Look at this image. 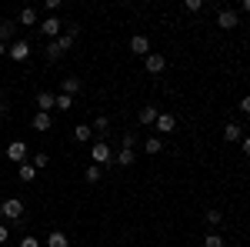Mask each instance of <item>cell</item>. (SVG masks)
Segmentation results:
<instances>
[{"instance_id": "30bf717a", "label": "cell", "mask_w": 250, "mask_h": 247, "mask_svg": "<svg viewBox=\"0 0 250 247\" xmlns=\"http://www.w3.org/2000/svg\"><path fill=\"white\" fill-rule=\"evenodd\" d=\"M37 107H40V114H50V111H54V94H50V90H40Z\"/></svg>"}, {"instance_id": "8992f818", "label": "cell", "mask_w": 250, "mask_h": 247, "mask_svg": "<svg viewBox=\"0 0 250 247\" xmlns=\"http://www.w3.org/2000/svg\"><path fill=\"white\" fill-rule=\"evenodd\" d=\"M7 57H10V60H27V57H30V44H27V40H17V44L7 50Z\"/></svg>"}, {"instance_id": "d590c367", "label": "cell", "mask_w": 250, "mask_h": 247, "mask_svg": "<svg viewBox=\"0 0 250 247\" xmlns=\"http://www.w3.org/2000/svg\"><path fill=\"white\" fill-rule=\"evenodd\" d=\"M240 7H244V10H247V14H250V0H244V3H240Z\"/></svg>"}, {"instance_id": "9a60e30c", "label": "cell", "mask_w": 250, "mask_h": 247, "mask_svg": "<svg viewBox=\"0 0 250 247\" xmlns=\"http://www.w3.org/2000/svg\"><path fill=\"white\" fill-rule=\"evenodd\" d=\"M90 137H94V127H83V124L74 127V140H77V144H87Z\"/></svg>"}, {"instance_id": "8d00e7d4", "label": "cell", "mask_w": 250, "mask_h": 247, "mask_svg": "<svg viewBox=\"0 0 250 247\" xmlns=\"http://www.w3.org/2000/svg\"><path fill=\"white\" fill-rule=\"evenodd\" d=\"M0 120H3V107H0Z\"/></svg>"}, {"instance_id": "ffe728a7", "label": "cell", "mask_w": 250, "mask_h": 247, "mask_svg": "<svg viewBox=\"0 0 250 247\" xmlns=\"http://www.w3.org/2000/svg\"><path fill=\"white\" fill-rule=\"evenodd\" d=\"M54 107H57V111H70V107H74V97L57 94V97H54Z\"/></svg>"}, {"instance_id": "3957f363", "label": "cell", "mask_w": 250, "mask_h": 247, "mask_svg": "<svg viewBox=\"0 0 250 247\" xmlns=\"http://www.w3.org/2000/svg\"><path fill=\"white\" fill-rule=\"evenodd\" d=\"M40 34H43V37H50V40H57L60 34H63V23H60L57 14H50V17L40 23Z\"/></svg>"}, {"instance_id": "83f0119b", "label": "cell", "mask_w": 250, "mask_h": 247, "mask_svg": "<svg viewBox=\"0 0 250 247\" xmlns=\"http://www.w3.org/2000/svg\"><path fill=\"white\" fill-rule=\"evenodd\" d=\"M30 164H34V167H47V164H50V157H47V154H34V160H30Z\"/></svg>"}, {"instance_id": "8fae6325", "label": "cell", "mask_w": 250, "mask_h": 247, "mask_svg": "<svg viewBox=\"0 0 250 247\" xmlns=\"http://www.w3.org/2000/svg\"><path fill=\"white\" fill-rule=\"evenodd\" d=\"M130 50H134V54H144V57H147V54H150V40L137 34V37H130Z\"/></svg>"}, {"instance_id": "4dcf8cb0", "label": "cell", "mask_w": 250, "mask_h": 247, "mask_svg": "<svg viewBox=\"0 0 250 247\" xmlns=\"http://www.w3.org/2000/svg\"><path fill=\"white\" fill-rule=\"evenodd\" d=\"M184 7H187V10H190V14H197V10H204V3H200V0H187V3H184Z\"/></svg>"}, {"instance_id": "2e32d148", "label": "cell", "mask_w": 250, "mask_h": 247, "mask_svg": "<svg viewBox=\"0 0 250 247\" xmlns=\"http://www.w3.org/2000/svg\"><path fill=\"white\" fill-rule=\"evenodd\" d=\"M224 140H230V144H237V140H244V131H240L237 124H227V127H224Z\"/></svg>"}, {"instance_id": "5bb4252c", "label": "cell", "mask_w": 250, "mask_h": 247, "mask_svg": "<svg viewBox=\"0 0 250 247\" xmlns=\"http://www.w3.org/2000/svg\"><path fill=\"white\" fill-rule=\"evenodd\" d=\"M54 127V120H50V114H34V131H50Z\"/></svg>"}, {"instance_id": "d6986e66", "label": "cell", "mask_w": 250, "mask_h": 247, "mask_svg": "<svg viewBox=\"0 0 250 247\" xmlns=\"http://www.w3.org/2000/svg\"><path fill=\"white\" fill-rule=\"evenodd\" d=\"M20 180H23V184H30V180H34V177H37V167H34V164H20Z\"/></svg>"}, {"instance_id": "ba28073f", "label": "cell", "mask_w": 250, "mask_h": 247, "mask_svg": "<svg viewBox=\"0 0 250 247\" xmlns=\"http://www.w3.org/2000/svg\"><path fill=\"white\" fill-rule=\"evenodd\" d=\"M154 124H157V134H170L173 127H177V117L173 114H157Z\"/></svg>"}, {"instance_id": "e575fe53", "label": "cell", "mask_w": 250, "mask_h": 247, "mask_svg": "<svg viewBox=\"0 0 250 247\" xmlns=\"http://www.w3.org/2000/svg\"><path fill=\"white\" fill-rule=\"evenodd\" d=\"M0 57H7V44H0Z\"/></svg>"}, {"instance_id": "4fadbf2b", "label": "cell", "mask_w": 250, "mask_h": 247, "mask_svg": "<svg viewBox=\"0 0 250 247\" xmlns=\"http://www.w3.org/2000/svg\"><path fill=\"white\" fill-rule=\"evenodd\" d=\"M14 30H17L14 20H0V44H7V40L14 37Z\"/></svg>"}, {"instance_id": "7c38bea8", "label": "cell", "mask_w": 250, "mask_h": 247, "mask_svg": "<svg viewBox=\"0 0 250 247\" xmlns=\"http://www.w3.org/2000/svg\"><path fill=\"white\" fill-rule=\"evenodd\" d=\"M17 23L34 27V23H37V10H34V7H23V10H20V17H17Z\"/></svg>"}, {"instance_id": "4316f807", "label": "cell", "mask_w": 250, "mask_h": 247, "mask_svg": "<svg viewBox=\"0 0 250 247\" xmlns=\"http://www.w3.org/2000/svg\"><path fill=\"white\" fill-rule=\"evenodd\" d=\"M107 127H110L107 117H97V120H94V134H107Z\"/></svg>"}, {"instance_id": "5b68a950", "label": "cell", "mask_w": 250, "mask_h": 247, "mask_svg": "<svg viewBox=\"0 0 250 247\" xmlns=\"http://www.w3.org/2000/svg\"><path fill=\"white\" fill-rule=\"evenodd\" d=\"M144 64H147V70H150V74H164L167 57H164V54H147V57H144Z\"/></svg>"}, {"instance_id": "cb8c5ba5", "label": "cell", "mask_w": 250, "mask_h": 247, "mask_svg": "<svg viewBox=\"0 0 250 247\" xmlns=\"http://www.w3.org/2000/svg\"><path fill=\"white\" fill-rule=\"evenodd\" d=\"M160 147H164V144H160V137H150V140L144 144V151L150 154V157H154V154H160Z\"/></svg>"}, {"instance_id": "836d02e7", "label": "cell", "mask_w": 250, "mask_h": 247, "mask_svg": "<svg viewBox=\"0 0 250 247\" xmlns=\"http://www.w3.org/2000/svg\"><path fill=\"white\" fill-rule=\"evenodd\" d=\"M240 144H244V154H247V157H250V137H244Z\"/></svg>"}, {"instance_id": "603a6c76", "label": "cell", "mask_w": 250, "mask_h": 247, "mask_svg": "<svg viewBox=\"0 0 250 247\" xmlns=\"http://www.w3.org/2000/svg\"><path fill=\"white\" fill-rule=\"evenodd\" d=\"M204 247H224V237H220L217 230H210V234L204 237Z\"/></svg>"}, {"instance_id": "1f68e13d", "label": "cell", "mask_w": 250, "mask_h": 247, "mask_svg": "<svg viewBox=\"0 0 250 247\" xmlns=\"http://www.w3.org/2000/svg\"><path fill=\"white\" fill-rule=\"evenodd\" d=\"M7 241H10V227H7V224H0V244H7Z\"/></svg>"}, {"instance_id": "484cf974", "label": "cell", "mask_w": 250, "mask_h": 247, "mask_svg": "<svg viewBox=\"0 0 250 247\" xmlns=\"http://www.w3.org/2000/svg\"><path fill=\"white\" fill-rule=\"evenodd\" d=\"M220 217H224L220 210H207V214H204V221H207L210 227H217V224H220Z\"/></svg>"}, {"instance_id": "7a4b0ae2", "label": "cell", "mask_w": 250, "mask_h": 247, "mask_svg": "<svg viewBox=\"0 0 250 247\" xmlns=\"http://www.w3.org/2000/svg\"><path fill=\"white\" fill-rule=\"evenodd\" d=\"M0 217H7V221H20V217H23V201L7 197V201L0 204Z\"/></svg>"}, {"instance_id": "f546056e", "label": "cell", "mask_w": 250, "mask_h": 247, "mask_svg": "<svg viewBox=\"0 0 250 247\" xmlns=\"http://www.w3.org/2000/svg\"><path fill=\"white\" fill-rule=\"evenodd\" d=\"M20 247H40L37 237H30V234H23V241H20Z\"/></svg>"}, {"instance_id": "ac0fdd59", "label": "cell", "mask_w": 250, "mask_h": 247, "mask_svg": "<svg viewBox=\"0 0 250 247\" xmlns=\"http://www.w3.org/2000/svg\"><path fill=\"white\" fill-rule=\"evenodd\" d=\"M60 87H63V94H67V97L80 94V80H77V77H67V80H63V84H60Z\"/></svg>"}, {"instance_id": "9c48e42d", "label": "cell", "mask_w": 250, "mask_h": 247, "mask_svg": "<svg viewBox=\"0 0 250 247\" xmlns=\"http://www.w3.org/2000/svg\"><path fill=\"white\" fill-rule=\"evenodd\" d=\"M47 247H70V237L63 230H50L47 234Z\"/></svg>"}, {"instance_id": "52a82bcc", "label": "cell", "mask_w": 250, "mask_h": 247, "mask_svg": "<svg viewBox=\"0 0 250 247\" xmlns=\"http://www.w3.org/2000/svg\"><path fill=\"white\" fill-rule=\"evenodd\" d=\"M7 157H10V160H20V164H27V144H23V140H14V144L7 147Z\"/></svg>"}, {"instance_id": "d4e9b609", "label": "cell", "mask_w": 250, "mask_h": 247, "mask_svg": "<svg viewBox=\"0 0 250 247\" xmlns=\"http://www.w3.org/2000/svg\"><path fill=\"white\" fill-rule=\"evenodd\" d=\"M83 177H87V184H97V180H100V167H97V164H90Z\"/></svg>"}, {"instance_id": "44dd1931", "label": "cell", "mask_w": 250, "mask_h": 247, "mask_svg": "<svg viewBox=\"0 0 250 247\" xmlns=\"http://www.w3.org/2000/svg\"><path fill=\"white\" fill-rule=\"evenodd\" d=\"M114 164H120V167H130V164H134V151H120L114 157Z\"/></svg>"}, {"instance_id": "f1b7e54d", "label": "cell", "mask_w": 250, "mask_h": 247, "mask_svg": "<svg viewBox=\"0 0 250 247\" xmlns=\"http://www.w3.org/2000/svg\"><path fill=\"white\" fill-rule=\"evenodd\" d=\"M120 151H134V134H124L120 137Z\"/></svg>"}, {"instance_id": "277c9868", "label": "cell", "mask_w": 250, "mask_h": 247, "mask_svg": "<svg viewBox=\"0 0 250 247\" xmlns=\"http://www.w3.org/2000/svg\"><path fill=\"white\" fill-rule=\"evenodd\" d=\"M237 23H240V14H237V10H220V14H217V27H220V30H233Z\"/></svg>"}, {"instance_id": "d6a6232c", "label": "cell", "mask_w": 250, "mask_h": 247, "mask_svg": "<svg viewBox=\"0 0 250 247\" xmlns=\"http://www.w3.org/2000/svg\"><path fill=\"white\" fill-rule=\"evenodd\" d=\"M240 111H244V114H250V94L244 97V100H240Z\"/></svg>"}, {"instance_id": "7402d4cb", "label": "cell", "mask_w": 250, "mask_h": 247, "mask_svg": "<svg viewBox=\"0 0 250 247\" xmlns=\"http://www.w3.org/2000/svg\"><path fill=\"white\" fill-rule=\"evenodd\" d=\"M60 57H63V50L57 47V40H50V44H47V60L54 64V60H60Z\"/></svg>"}, {"instance_id": "e0dca14e", "label": "cell", "mask_w": 250, "mask_h": 247, "mask_svg": "<svg viewBox=\"0 0 250 247\" xmlns=\"http://www.w3.org/2000/svg\"><path fill=\"white\" fill-rule=\"evenodd\" d=\"M157 114H160V111H157L154 104H147V107H140V124H154V120H157Z\"/></svg>"}, {"instance_id": "6da1fadb", "label": "cell", "mask_w": 250, "mask_h": 247, "mask_svg": "<svg viewBox=\"0 0 250 247\" xmlns=\"http://www.w3.org/2000/svg\"><path fill=\"white\" fill-rule=\"evenodd\" d=\"M90 160H94L97 167H114V151H110V144H107V140H97L94 147H90Z\"/></svg>"}]
</instances>
